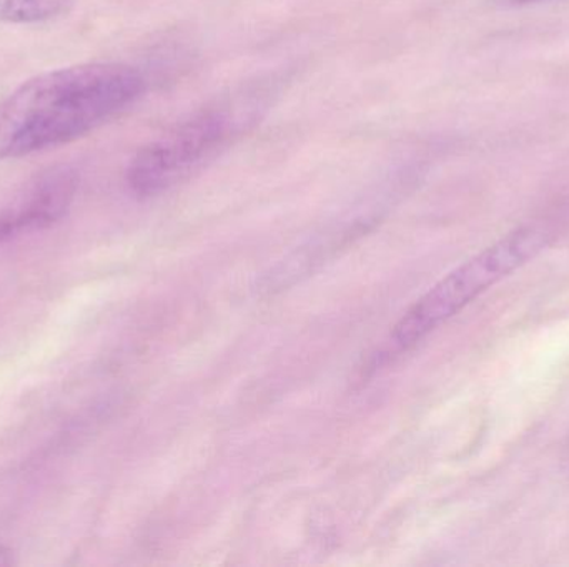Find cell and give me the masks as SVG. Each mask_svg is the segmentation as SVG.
<instances>
[{"mask_svg":"<svg viewBox=\"0 0 569 567\" xmlns=\"http://www.w3.org/2000/svg\"><path fill=\"white\" fill-rule=\"evenodd\" d=\"M267 95L262 87H253L222 97L147 143L127 169L133 195L152 199L196 175L260 119Z\"/></svg>","mask_w":569,"mask_h":567,"instance_id":"2","label":"cell"},{"mask_svg":"<svg viewBox=\"0 0 569 567\" xmlns=\"http://www.w3.org/2000/svg\"><path fill=\"white\" fill-rule=\"evenodd\" d=\"M10 565L9 553L6 549L0 548V566Z\"/></svg>","mask_w":569,"mask_h":567,"instance_id":"7","label":"cell"},{"mask_svg":"<svg viewBox=\"0 0 569 567\" xmlns=\"http://www.w3.org/2000/svg\"><path fill=\"white\" fill-rule=\"evenodd\" d=\"M72 0H0V22L39 23L56 19Z\"/></svg>","mask_w":569,"mask_h":567,"instance_id":"5","label":"cell"},{"mask_svg":"<svg viewBox=\"0 0 569 567\" xmlns=\"http://www.w3.org/2000/svg\"><path fill=\"white\" fill-rule=\"evenodd\" d=\"M146 77L119 62L40 73L0 102V162L82 139L146 93Z\"/></svg>","mask_w":569,"mask_h":567,"instance_id":"1","label":"cell"},{"mask_svg":"<svg viewBox=\"0 0 569 567\" xmlns=\"http://www.w3.org/2000/svg\"><path fill=\"white\" fill-rule=\"evenodd\" d=\"M515 6H535V3L553 2V0H510Z\"/></svg>","mask_w":569,"mask_h":567,"instance_id":"6","label":"cell"},{"mask_svg":"<svg viewBox=\"0 0 569 567\" xmlns=\"http://www.w3.org/2000/svg\"><path fill=\"white\" fill-rule=\"evenodd\" d=\"M547 245L548 235L538 226H520L501 236L431 286L398 320L388 346L398 353L413 348L478 296L537 259Z\"/></svg>","mask_w":569,"mask_h":567,"instance_id":"3","label":"cell"},{"mask_svg":"<svg viewBox=\"0 0 569 567\" xmlns=\"http://www.w3.org/2000/svg\"><path fill=\"white\" fill-rule=\"evenodd\" d=\"M77 186L79 175L69 165L53 166L37 175L22 195L0 213V240L59 222L69 212Z\"/></svg>","mask_w":569,"mask_h":567,"instance_id":"4","label":"cell"}]
</instances>
